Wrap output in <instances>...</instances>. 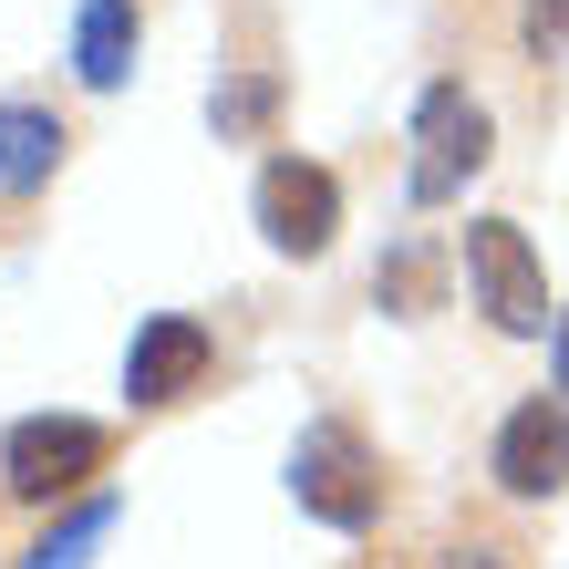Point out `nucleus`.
<instances>
[{"instance_id": "f257e3e1", "label": "nucleus", "mask_w": 569, "mask_h": 569, "mask_svg": "<svg viewBox=\"0 0 569 569\" xmlns=\"http://www.w3.org/2000/svg\"><path fill=\"white\" fill-rule=\"evenodd\" d=\"M104 456H114V435L93 415H21L0 435V487H11L21 508H52V497H83L104 477Z\"/></svg>"}, {"instance_id": "f03ea898", "label": "nucleus", "mask_w": 569, "mask_h": 569, "mask_svg": "<svg viewBox=\"0 0 569 569\" xmlns=\"http://www.w3.org/2000/svg\"><path fill=\"white\" fill-rule=\"evenodd\" d=\"M290 497L321 528H373L383 518V456L362 446V425L321 415L311 435H300V446H290Z\"/></svg>"}, {"instance_id": "7ed1b4c3", "label": "nucleus", "mask_w": 569, "mask_h": 569, "mask_svg": "<svg viewBox=\"0 0 569 569\" xmlns=\"http://www.w3.org/2000/svg\"><path fill=\"white\" fill-rule=\"evenodd\" d=\"M487 104L466 83H425V104H415V208H446V197L487 166Z\"/></svg>"}, {"instance_id": "20e7f679", "label": "nucleus", "mask_w": 569, "mask_h": 569, "mask_svg": "<svg viewBox=\"0 0 569 569\" xmlns=\"http://www.w3.org/2000/svg\"><path fill=\"white\" fill-rule=\"evenodd\" d=\"M466 280H477V311L497 321V331H549L559 311H549V280H539V259H528V239L508 218H477L466 228Z\"/></svg>"}, {"instance_id": "39448f33", "label": "nucleus", "mask_w": 569, "mask_h": 569, "mask_svg": "<svg viewBox=\"0 0 569 569\" xmlns=\"http://www.w3.org/2000/svg\"><path fill=\"white\" fill-rule=\"evenodd\" d=\"M331 228H342V187H331V166H311V156H270V166H259V239H270V249L321 259Z\"/></svg>"}, {"instance_id": "423d86ee", "label": "nucleus", "mask_w": 569, "mask_h": 569, "mask_svg": "<svg viewBox=\"0 0 569 569\" xmlns=\"http://www.w3.org/2000/svg\"><path fill=\"white\" fill-rule=\"evenodd\" d=\"M208 362H218L208 321H187V311H156V321L136 331V352H124V393H136V405H187V393L208 383Z\"/></svg>"}, {"instance_id": "0eeeda50", "label": "nucleus", "mask_w": 569, "mask_h": 569, "mask_svg": "<svg viewBox=\"0 0 569 569\" xmlns=\"http://www.w3.org/2000/svg\"><path fill=\"white\" fill-rule=\"evenodd\" d=\"M497 487L508 497H559L569 487V405H518L497 425Z\"/></svg>"}, {"instance_id": "6e6552de", "label": "nucleus", "mask_w": 569, "mask_h": 569, "mask_svg": "<svg viewBox=\"0 0 569 569\" xmlns=\"http://www.w3.org/2000/svg\"><path fill=\"white\" fill-rule=\"evenodd\" d=\"M62 124L42 104H0V197H31V187H52V166H62Z\"/></svg>"}, {"instance_id": "1a4fd4ad", "label": "nucleus", "mask_w": 569, "mask_h": 569, "mask_svg": "<svg viewBox=\"0 0 569 569\" xmlns=\"http://www.w3.org/2000/svg\"><path fill=\"white\" fill-rule=\"evenodd\" d=\"M73 73L93 93H114L124 73H136V0H83V21H73Z\"/></svg>"}, {"instance_id": "9d476101", "label": "nucleus", "mask_w": 569, "mask_h": 569, "mask_svg": "<svg viewBox=\"0 0 569 569\" xmlns=\"http://www.w3.org/2000/svg\"><path fill=\"white\" fill-rule=\"evenodd\" d=\"M208 124H218L228 146H259V136L280 124V73H239V83H218V93H208Z\"/></svg>"}, {"instance_id": "9b49d317", "label": "nucleus", "mask_w": 569, "mask_h": 569, "mask_svg": "<svg viewBox=\"0 0 569 569\" xmlns=\"http://www.w3.org/2000/svg\"><path fill=\"white\" fill-rule=\"evenodd\" d=\"M104 528H114V497H83V508H73V518H62V528H52V539H42V549H31L21 569H83L93 549H104Z\"/></svg>"}, {"instance_id": "f8f14e48", "label": "nucleus", "mask_w": 569, "mask_h": 569, "mask_svg": "<svg viewBox=\"0 0 569 569\" xmlns=\"http://www.w3.org/2000/svg\"><path fill=\"white\" fill-rule=\"evenodd\" d=\"M373 300H393V311H425V300H435V259L405 249L393 270H373Z\"/></svg>"}, {"instance_id": "ddd939ff", "label": "nucleus", "mask_w": 569, "mask_h": 569, "mask_svg": "<svg viewBox=\"0 0 569 569\" xmlns=\"http://www.w3.org/2000/svg\"><path fill=\"white\" fill-rule=\"evenodd\" d=\"M528 52H539V62H569V0H528Z\"/></svg>"}, {"instance_id": "4468645a", "label": "nucleus", "mask_w": 569, "mask_h": 569, "mask_svg": "<svg viewBox=\"0 0 569 569\" xmlns=\"http://www.w3.org/2000/svg\"><path fill=\"white\" fill-rule=\"evenodd\" d=\"M435 569H518V549H497V539H456Z\"/></svg>"}, {"instance_id": "2eb2a0df", "label": "nucleus", "mask_w": 569, "mask_h": 569, "mask_svg": "<svg viewBox=\"0 0 569 569\" xmlns=\"http://www.w3.org/2000/svg\"><path fill=\"white\" fill-rule=\"evenodd\" d=\"M559 393H569V311H559Z\"/></svg>"}]
</instances>
